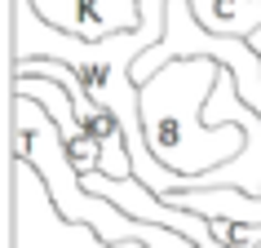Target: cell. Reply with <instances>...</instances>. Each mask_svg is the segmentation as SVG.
I'll use <instances>...</instances> for the list:
<instances>
[{
	"instance_id": "6",
	"label": "cell",
	"mask_w": 261,
	"mask_h": 248,
	"mask_svg": "<svg viewBox=\"0 0 261 248\" xmlns=\"http://www.w3.org/2000/svg\"><path fill=\"white\" fill-rule=\"evenodd\" d=\"M257 248H261V244H257Z\"/></svg>"
},
{
	"instance_id": "1",
	"label": "cell",
	"mask_w": 261,
	"mask_h": 248,
	"mask_svg": "<svg viewBox=\"0 0 261 248\" xmlns=\"http://www.w3.org/2000/svg\"><path fill=\"white\" fill-rule=\"evenodd\" d=\"M217 58H173L142 84V124L160 164L177 168V191L239 186L261 195V133L244 124H208L204 107L217 89Z\"/></svg>"
},
{
	"instance_id": "2",
	"label": "cell",
	"mask_w": 261,
	"mask_h": 248,
	"mask_svg": "<svg viewBox=\"0 0 261 248\" xmlns=\"http://www.w3.org/2000/svg\"><path fill=\"white\" fill-rule=\"evenodd\" d=\"M146 49L151 40L142 27L107 36V40H84V36H71V31L44 22L31 9V0H14V14H9V54L67 62L75 80L84 84V93L120 120L124 138H128V155H133V178H142L155 195H173L181 186V173L155 160L151 142H146V124H142V84L133 76V62Z\"/></svg>"
},
{
	"instance_id": "3",
	"label": "cell",
	"mask_w": 261,
	"mask_h": 248,
	"mask_svg": "<svg viewBox=\"0 0 261 248\" xmlns=\"http://www.w3.org/2000/svg\"><path fill=\"white\" fill-rule=\"evenodd\" d=\"M9 248H151V244H142V239L107 244L89 226L67 221L58 213L40 168L27 155H14V164H9Z\"/></svg>"
},
{
	"instance_id": "5",
	"label": "cell",
	"mask_w": 261,
	"mask_h": 248,
	"mask_svg": "<svg viewBox=\"0 0 261 248\" xmlns=\"http://www.w3.org/2000/svg\"><path fill=\"white\" fill-rule=\"evenodd\" d=\"M191 14L213 36H257L261 0H191Z\"/></svg>"
},
{
	"instance_id": "4",
	"label": "cell",
	"mask_w": 261,
	"mask_h": 248,
	"mask_svg": "<svg viewBox=\"0 0 261 248\" xmlns=\"http://www.w3.org/2000/svg\"><path fill=\"white\" fill-rule=\"evenodd\" d=\"M31 9L84 40H107L142 27V0H31Z\"/></svg>"
}]
</instances>
